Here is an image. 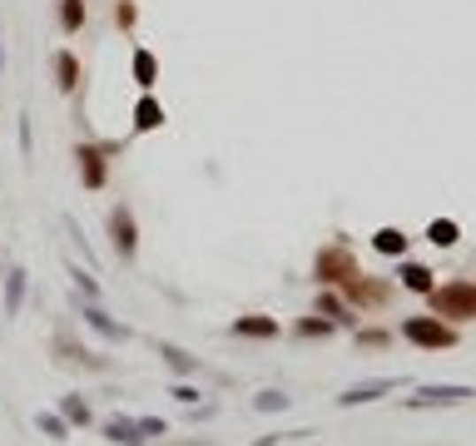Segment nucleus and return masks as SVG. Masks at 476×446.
Returning <instances> with one entry per match:
<instances>
[{
    "label": "nucleus",
    "mask_w": 476,
    "mask_h": 446,
    "mask_svg": "<svg viewBox=\"0 0 476 446\" xmlns=\"http://www.w3.org/2000/svg\"><path fill=\"white\" fill-rule=\"evenodd\" d=\"M318 312H323L327 322H338V327H357V312L348 308V297H338V293H318Z\"/></svg>",
    "instance_id": "nucleus-15"
},
{
    "label": "nucleus",
    "mask_w": 476,
    "mask_h": 446,
    "mask_svg": "<svg viewBox=\"0 0 476 446\" xmlns=\"http://www.w3.org/2000/svg\"><path fill=\"white\" fill-rule=\"evenodd\" d=\"M293 407V396L283 392V387H268V392L253 396V411H264V417H273V411H288Z\"/></svg>",
    "instance_id": "nucleus-21"
},
{
    "label": "nucleus",
    "mask_w": 476,
    "mask_h": 446,
    "mask_svg": "<svg viewBox=\"0 0 476 446\" xmlns=\"http://www.w3.org/2000/svg\"><path fill=\"white\" fill-rule=\"evenodd\" d=\"M342 293H348V308L357 312H372V308H388L392 303V283H382V278H367V273H352L348 283H342Z\"/></svg>",
    "instance_id": "nucleus-4"
},
{
    "label": "nucleus",
    "mask_w": 476,
    "mask_h": 446,
    "mask_svg": "<svg viewBox=\"0 0 476 446\" xmlns=\"http://www.w3.org/2000/svg\"><path fill=\"white\" fill-rule=\"evenodd\" d=\"M234 337H253V342H268V337L283 333V322L278 318H264V312H243V318H234V327H228Z\"/></svg>",
    "instance_id": "nucleus-12"
},
{
    "label": "nucleus",
    "mask_w": 476,
    "mask_h": 446,
    "mask_svg": "<svg viewBox=\"0 0 476 446\" xmlns=\"http://www.w3.org/2000/svg\"><path fill=\"white\" fill-rule=\"evenodd\" d=\"M372 248L377 253H388V258H407V234H402V228H377Z\"/></svg>",
    "instance_id": "nucleus-20"
},
{
    "label": "nucleus",
    "mask_w": 476,
    "mask_h": 446,
    "mask_svg": "<svg viewBox=\"0 0 476 446\" xmlns=\"http://www.w3.org/2000/svg\"><path fill=\"white\" fill-rule=\"evenodd\" d=\"M26 288H30V273L15 263V268L5 273V318H20V308H26Z\"/></svg>",
    "instance_id": "nucleus-14"
},
{
    "label": "nucleus",
    "mask_w": 476,
    "mask_h": 446,
    "mask_svg": "<svg viewBox=\"0 0 476 446\" xmlns=\"http://www.w3.org/2000/svg\"><path fill=\"white\" fill-rule=\"evenodd\" d=\"M134 80H139V89H154V80H159V60H154V50H134Z\"/></svg>",
    "instance_id": "nucleus-22"
},
{
    "label": "nucleus",
    "mask_w": 476,
    "mask_h": 446,
    "mask_svg": "<svg viewBox=\"0 0 476 446\" xmlns=\"http://www.w3.org/2000/svg\"><path fill=\"white\" fill-rule=\"evenodd\" d=\"M357 273V258H352L348 248H323L313 258V278H318V288H342Z\"/></svg>",
    "instance_id": "nucleus-5"
},
{
    "label": "nucleus",
    "mask_w": 476,
    "mask_h": 446,
    "mask_svg": "<svg viewBox=\"0 0 476 446\" xmlns=\"http://www.w3.org/2000/svg\"><path fill=\"white\" fill-rule=\"evenodd\" d=\"M338 333V322H327L323 312H318V318H303L298 327H293V337H303V342H308V337H333Z\"/></svg>",
    "instance_id": "nucleus-25"
},
{
    "label": "nucleus",
    "mask_w": 476,
    "mask_h": 446,
    "mask_svg": "<svg viewBox=\"0 0 476 446\" xmlns=\"http://www.w3.org/2000/svg\"><path fill=\"white\" fill-rule=\"evenodd\" d=\"M392 333H382V327H367V333H357V347H388Z\"/></svg>",
    "instance_id": "nucleus-29"
},
{
    "label": "nucleus",
    "mask_w": 476,
    "mask_h": 446,
    "mask_svg": "<svg viewBox=\"0 0 476 446\" xmlns=\"http://www.w3.org/2000/svg\"><path fill=\"white\" fill-rule=\"evenodd\" d=\"M164 446H169V442H164ZM184 446H213V442H203V436H199V442H184Z\"/></svg>",
    "instance_id": "nucleus-34"
},
{
    "label": "nucleus",
    "mask_w": 476,
    "mask_h": 446,
    "mask_svg": "<svg viewBox=\"0 0 476 446\" xmlns=\"http://www.w3.org/2000/svg\"><path fill=\"white\" fill-rule=\"evenodd\" d=\"M169 392H174L179 402H184V407H199V402H203V392H199V387H194V377H179V382L169 387Z\"/></svg>",
    "instance_id": "nucleus-28"
},
{
    "label": "nucleus",
    "mask_w": 476,
    "mask_h": 446,
    "mask_svg": "<svg viewBox=\"0 0 476 446\" xmlns=\"http://www.w3.org/2000/svg\"><path fill=\"white\" fill-rule=\"evenodd\" d=\"M60 30L65 35L85 30V0H60Z\"/></svg>",
    "instance_id": "nucleus-24"
},
{
    "label": "nucleus",
    "mask_w": 476,
    "mask_h": 446,
    "mask_svg": "<svg viewBox=\"0 0 476 446\" xmlns=\"http://www.w3.org/2000/svg\"><path fill=\"white\" fill-rule=\"evenodd\" d=\"M75 308H80V318H85V327H95V333H100L104 342H129V337H134V333L125 327V322H114L110 312L100 308V303H85V297H75Z\"/></svg>",
    "instance_id": "nucleus-9"
},
{
    "label": "nucleus",
    "mask_w": 476,
    "mask_h": 446,
    "mask_svg": "<svg viewBox=\"0 0 476 446\" xmlns=\"http://www.w3.org/2000/svg\"><path fill=\"white\" fill-rule=\"evenodd\" d=\"M139 432L144 436H169V421L164 417H139Z\"/></svg>",
    "instance_id": "nucleus-30"
},
{
    "label": "nucleus",
    "mask_w": 476,
    "mask_h": 446,
    "mask_svg": "<svg viewBox=\"0 0 476 446\" xmlns=\"http://www.w3.org/2000/svg\"><path fill=\"white\" fill-rule=\"evenodd\" d=\"M100 432H104V442H114V446H144L150 442V436L139 432V417H125V411H114Z\"/></svg>",
    "instance_id": "nucleus-13"
},
{
    "label": "nucleus",
    "mask_w": 476,
    "mask_h": 446,
    "mask_svg": "<svg viewBox=\"0 0 476 446\" xmlns=\"http://www.w3.org/2000/svg\"><path fill=\"white\" fill-rule=\"evenodd\" d=\"M110 154H114V144H80L75 149L85 188H104V184H110Z\"/></svg>",
    "instance_id": "nucleus-8"
},
{
    "label": "nucleus",
    "mask_w": 476,
    "mask_h": 446,
    "mask_svg": "<svg viewBox=\"0 0 476 446\" xmlns=\"http://www.w3.org/2000/svg\"><path fill=\"white\" fill-rule=\"evenodd\" d=\"M70 278H75V288H80V297H85V303H100V283H95V273L70 268Z\"/></svg>",
    "instance_id": "nucleus-27"
},
{
    "label": "nucleus",
    "mask_w": 476,
    "mask_h": 446,
    "mask_svg": "<svg viewBox=\"0 0 476 446\" xmlns=\"http://www.w3.org/2000/svg\"><path fill=\"white\" fill-rule=\"evenodd\" d=\"M0 74H5V40H0Z\"/></svg>",
    "instance_id": "nucleus-33"
},
{
    "label": "nucleus",
    "mask_w": 476,
    "mask_h": 446,
    "mask_svg": "<svg viewBox=\"0 0 476 446\" xmlns=\"http://www.w3.org/2000/svg\"><path fill=\"white\" fill-rule=\"evenodd\" d=\"M55 358L65 362V367H85V372H114V362L104 358V352H89L85 342H75V337L65 333H55Z\"/></svg>",
    "instance_id": "nucleus-7"
},
{
    "label": "nucleus",
    "mask_w": 476,
    "mask_h": 446,
    "mask_svg": "<svg viewBox=\"0 0 476 446\" xmlns=\"http://www.w3.org/2000/svg\"><path fill=\"white\" fill-rule=\"evenodd\" d=\"M293 436H303V432H268V436H258L253 446H278V442H293Z\"/></svg>",
    "instance_id": "nucleus-32"
},
{
    "label": "nucleus",
    "mask_w": 476,
    "mask_h": 446,
    "mask_svg": "<svg viewBox=\"0 0 476 446\" xmlns=\"http://www.w3.org/2000/svg\"><path fill=\"white\" fill-rule=\"evenodd\" d=\"M476 387H462V382H432V387H417V396H402L407 411H432V407H462L472 402Z\"/></svg>",
    "instance_id": "nucleus-3"
},
{
    "label": "nucleus",
    "mask_w": 476,
    "mask_h": 446,
    "mask_svg": "<svg viewBox=\"0 0 476 446\" xmlns=\"http://www.w3.org/2000/svg\"><path fill=\"white\" fill-rule=\"evenodd\" d=\"M397 278H402V288H412V293H422V297L437 288L432 268H422V263H407V258H402V273H397Z\"/></svg>",
    "instance_id": "nucleus-17"
},
{
    "label": "nucleus",
    "mask_w": 476,
    "mask_h": 446,
    "mask_svg": "<svg viewBox=\"0 0 476 446\" xmlns=\"http://www.w3.org/2000/svg\"><path fill=\"white\" fill-rule=\"evenodd\" d=\"M426 238H432V243H437V248H451V243H457V238H462V228H457V223H451V219H437V223H432V228H426Z\"/></svg>",
    "instance_id": "nucleus-26"
},
{
    "label": "nucleus",
    "mask_w": 476,
    "mask_h": 446,
    "mask_svg": "<svg viewBox=\"0 0 476 446\" xmlns=\"http://www.w3.org/2000/svg\"><path fill=\"white\" fill-rule=\"evenodd\" d=\"M35 432L50 436V442H70V432H75V427H70L60 411H45V407H40V411H35Z\"/></svg>",
    "instance_id": "nucleus-18"
},
{
    "label": "nucleus",
    "mask_w": 476,
    "mask_h": 446,
    "mask_svg": "<svg viewBox=\"0 0 476 446\" xmlns=\"http://www.w3.org/2000/svg\"><path fill=\"white\" fill-rule=\"evenodd\" d=\"M388 392H397V377H372V382H357L338 396V407H367V402H382Z\"/></svg>",
    "instance_id": "nucleus-11"
},
{
    "label": "nucleus",
    "mask_w": 476,
    "mask_h": 446,
    "mask_svg": "<svg viewBox=\"0 0 476 446\" xmlns=\"http://www.w3.org/2000/svg\"><path fill=\"white\" fill-rule=\"evenodd\" d=\"M60 417L70 421V427H89V421H95V411H89V402H85V396H75V392H70V396L60 402Z\"/></svg>",
    "instance_id": "nucleus-23"
},
{
    "label": "nucleus",
    "mask_w": 476,
    "mask_h": 446,
    "mask_svg": "<svg viewBox=\"0 0 476 446\" xmlns=\"http://www.w3.org/2000/svg\"><path fill=\"white\" fill-rule=\"evenodd\" d=\"M159 358H164V367L174 372V377H209L203 358H194V352L179 347V342H159Z\"/></svg>",
    "instance_id": "nucleus-10"
},
{
    "label": "nucleus",
    "mask_w": 476,
    "mask_h": 446,
    "mask_svg": "<svg viewBox=\"0 0 476 446\" xmlns=\"http://www.w3.org/2000/svg\"><path fill=\"white\" fill-rule=\"evenodd\" d=\"M159 124H164V104L154 95H144L134 104V129H139V135H150V129H159Z\"/></svg>",
    "instance_id": "nucleus-19"
},
{
    "label": "nucleus",
    "mask_w": 476,
    "mask_h": 446,
    "mask_svg": "<svg viewBox=\"0 0 476 446\" xmlns=\"http://www.w3.org/2000/svg\"><path fill=\"white\" fill-rule=\"evenodd\" d=\"M402 337L412 347H426V352H441V347L462 342L457 322H441V318H402Z\"/></svg>",
    "instance_id": "nucleus-2"
},
{
    "label": "nucleus",
    "mask_w": 476,
    "mask_h": 446,
    "mask_svg": "<svg viewBox=\"0 0 476 446\" xmlns=\"http://www.w3.org/2000/svg\"><path fill=\"white\" fill-rule=\"evenodd\" d=\"M114 20H119V25H125V30H129V25L139 20V11H134V5H129V0H119V5H114Z\"/></svg>",
    "instance_id": "nucleus-31"
},
{
    "label": "nucleus",
    "mask_w": 476,
    "mask_h": 446,
    "mask_svg": "<svg viewBox=\"0 0 476 446\" xmlns=\"http://www.w3.org/2000/svg\"><path fill=\"white\" fill-rule=\"evenodd\" d=\"M55 85H60L65 95H75V89H80V60L70 55V50L55 55Z\"/></svg>",
    "instance_id": "nucleus-16"
},
{
    "label": "nucleus",
    "mask_w": 476,
    "mask_h": 446,
    "mask_svg": "<svg viewBox=\"0 0 476 446\" xmlns=\"http://www.w3.org/2000/svg\"><path fill=\"white\" fill-rule=\"evenodd\" d=\"M110 238H114L119 263L139 258V223H134V213H129V204H114V209H110Z\"/></svg>",
    "instance_id": "nucleus-6"
},
{
    "label": "nucleus",
    "mask_w": 476,
    "mask_h": 446,
    "mask_svg": "<svg viewBox=\"0 0 476 446\" xmlns=\"http://www.w3.org/2000/svg\"><path fill=\"white\" fill-rule=\"evenodd\" d=\"M426 303H432V318H441V322H472L476 318V283H466V278L441 283L426 293Z\"/></svg>",
    "instance_id": "nucleus-1"
}]
</instances>
